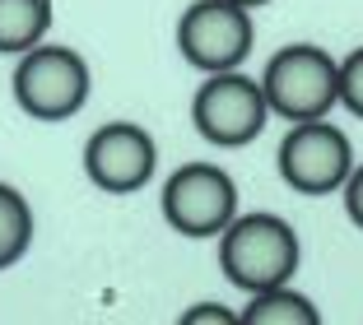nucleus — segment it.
<instances>
[{
    "instance_id": "nucleus-1",
    "label": "nucleus",
    "mask_w": 363,
    "mask_h": 325,
    "mask_svg": "<svg viewBox=\"0 0 363 325\" xmlns=\"http://www.w3.org/2000/svg\"><path fill=\"white\" fill-rule=\"evenodd\" d=\"M303 261V241L294 223L279 214H238L224 232H219V270L233 288L252 293H270L294 283Z\"/></svg>"
},
{
    "instance_id": "nucleus-2",
    "label": "nucleus",
    "mask_w": 363,
    "mask_h": 325,
    "mask_svg": "<svg viewBox=\"0 0 363 325\" xmlns=\"http://www.w3.org/2000/svg\"><path fill=\"white\" fill-rule=\"evenodd\" d=\"M261 93L270 116H284L289 126L321 121L340 103V61L317 42H289L266 61Z\"/></svg>"
},
{
    "instance_id": "nucleus-3",
    "label": "nucleus",
    "mask_w": 363,
    "mask_h": 325,
    "mask_svg": "<svg viewBox=\"0 0 363 325\" xmlns=\"http://www.w3.org/2000/svg\"><path fill=\"white\" fill-rule=\"evenodd\" d=\"M10 89L23 116H33V121H70L89 103L94 74H89V61L75 47L38 42L33 52L19 56Z\"/></svg>"
},
{
    "instance_id": "nucleus-4",
    "label": "nucleus",
    "mask_w": 363,
    "mask_h": 325,
    "mask_svg": "<svg viewBox=\"0 0 363 325\" xmlns=\"http://www.w3.org/2000/svg\"><path fill=\"white\" fill-rule=\"evenodd\" d=\"M159 210L172 232H182L191 241H210L238 219V186L214 163H182L163 181Z\"/></svg>"
},
{
    "instance_id": "nucleus-5",
    "label": "nucleus",
    "mask_w": 363,
    "mask_h": 325,
    "mask_svg": "<svg viewBox=\"0 0 363 325\" xmlns=\"http://www.w3.org/2000/svg\"><path fill=\"white\" fill-rule=\"evenodd\" d=\"M252 47H257L252 10L233 0H191L177 19V52L186 56V65L205 74L242 70Z\"/></svg>"
},
{
    "instance_id": "nucleus-6",
    "label": "nucleus",
    "mask_w": 363,
    "mask_h": 325,
    "mask_svg": "<svg viewBox=\"0 0 363 325\" xmlns=\"http://www.w3.org/2000/svg\"><path fill=\"white\" fill-rule=\"evenodd\" d=\"M270 121V107L266 93H261V79L242 70H224V74H210L191 98V126L201 139L219 149H242L266 130Z\"/></svg>"
},
{
    "instance_id": "nucleus-7",
    "label": "nucleus",
    "mask_w": 363,
    "mask_h": 325,
    "mask_svg": "<svg viewBox=\"0 0 363 325\" xmlns=\"http://www.w3.org/2000/svg\"><path fill=\"white\" fill-rule=\"evenodd\" d=\"M275 163H279V177H284L289 190H298V195H331L354 172V144L326 116L321 121H298L284 135Z\"/></svg>"
},
{
    "instance_id": "nucleus-8",
    "label": "nucleus",
    "mask_w": 363,
    "mask_h": 325,
    "mask_svg": "<svg viewBox=\"0 0 363 325\" xmlns=\"http://www.w3.org/2000/svg\"><path fill=\"white\" fill-rule=\"evenodd\" d=\"M159 168V144L135 121H107L84 144V172L107 195H135Z\"/></svg>"
},
{
    "instance_id": "nucleus-9",
    "label": "nucleus",
    "mask_w": 363,
    "mask_h": 325,
    "mask_svg": "<svg viewBox=\"0 0 363 325\" xmlns=\"http://www.w3.org/2000/svg\"><path fill=\"white\" fill-rule=\"evenodd\" d=\"M52 28V0H0V56H23Z\"/></svg>"
},
{
    "instance_id": "nucleus-10",
    "label": "nucleus",
    "mask_w": 363,
    "mask_h": 325,
    "mask_svg": "<svg viewBox=\"0 0 363 325\" xmlns=\"http://www.w3.org/2000/svg\"><path fill=\"white\" fill-rule=\"evenodd\" d=\"M242 325H321V312L308 293L298 288H270V293H252V302L242 307Z\"/></svg>"
},
{
    "instance_id": "nucleus-11",
    "label": "nucleus",
    "mask_w": 363,
    "mask_h": 325,
    "mask_svg": "<svg viewBox=\"0 0 363 325\" xmlns=\"http://www.w3.org/2000/svg\"><path fill=\"white\" fill-rule=\"evenodd\" d=\"M33 246V210L23 190H14L10 181H0V270H10L28 256Z\"/></svg>"
},
{
    "instance_id": "nucleus-12",
    "label": "nucleus",
    "mask_w": 363,
    "mask_h": 325,
    "mask_svg": "<svg viewBox=\"0 0 363 325\" xmlns=\"http://www.w3.org/2000/svg\"><path fill=\"white\" fill-rule=\"evenodd\" d=\"M340 107L363 121V47H354L340 61Z\"/></svg>"
},
{
    "instance_id": "nucleus-13",
    "label": "nucleus",
    "mask_w": 363,
    "mask_h": 325,
    "mask_svg": "<svg viewBox=\"0 0 363 325\" xmlns=\"http://www.w3.org/2000/svg\"><path fill=\"white\" fill-rule=\"evenodd\" d=\"M177 325H242V316L224 302H196L177 316Z\"/></svg>"
},
{
    "instance_id": "nucleus-14",
    "label": "nucleus",
    "mask_w": 363,
    "mask_h": 325,
    "mask_svg": "<svg viewBox=\"0 0 363 325\" xmlns=\"http://www.w3.org/2000/svg\"><path fill=\"white\" fill-rule=\"evenodd\" d=\"M340 190H345V214H350V223L363 232V163L350 172V181H345Z\"/></svg>"
},
{
    "instance_id": "nucleus-15",
    "label": "nucleus",
    "mask_w": 363,
    "mask_h": 325,
    "mask_svg": "<svg viewBox=\"0 0 363 325\" xmlns=\"http://www.w3.org/2000/svg\"><path fill=\"white\" fill-rule=\"evenodd\" d=\"M233 5H242V10H257V5H270V0H233Z\"/></svg>"
}]
</instances>
